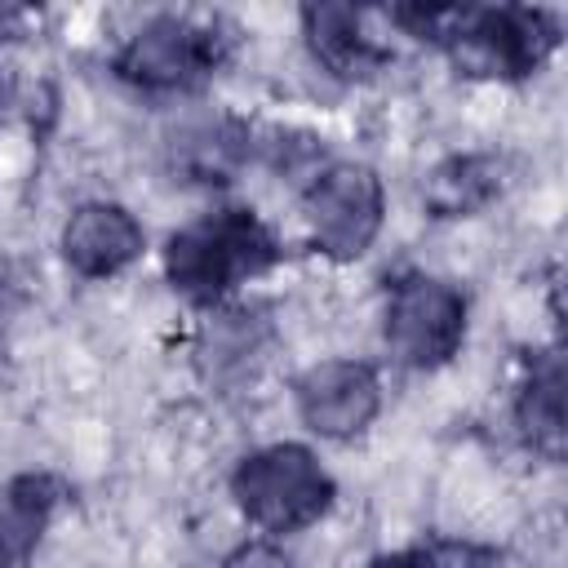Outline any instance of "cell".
Instances as JSON below:
<instances>
[{
	"label": "cell",
	"instance_id": "12",
	"mask_svg": "<svg viewBox=\"0 0 568 568\" xmlns=\"http://www.w3.org/2000/svg\"><path fill=\"white\" fill-rule=\"evenodd\" d=\"M222 568H293V559H288L284 550L266 546V541H248V546H240Z\"/></svg>",
	"mask_w": 568,
	"mask_h": 568
},
{
	"label": "cell",
	"instance_id": "4",
	"mask_svg": "<svg viewBox=\"0 0 568 568\" xmlns=\"http://www.w3.org/2000/svg\"><path fill=\"white\" fill-rule=\"evenodd\" d=\"M226 49H231V36H222L213 18L160 13L129 36L115 67L124 80L142 89H191L226 58Z\"/></svg>",
	"mask_w": 568,
	"mask_h": 568
},
{
	"label": "cell",
	"instance_id": "6",
	"mask_svg": "<svg viewBox=\"0 0 568 568\" xmlns=\"http://www.w3.org/2000/svg\"><path fill=\"white\" fill-rule=\"evenodd\" d=\"M302 209L328 257H359L382 231V182L364 164H328L311 178Z\"/></svg>",
	"mask_w": 568,
	"mask_h": 568
},
{
	"label": "cell",
	"instance_id": "9",
	"mask_svg": "<svg viewBox=\"0 0 568 568\" xmlns=\"http://www.w3.org/2000/svg\"><path fill=\"white\" fill-rule=\"evenodd\" d=\"M506 186V164L497 155H448L439 160L426 182H422V200L435 217H470L479 209H488Z\"/></svg>",
	"mask_w": 568,
	"mask_h": 568
},
{
	"label": "cell",
	"instance_id": "13",
	"mask_svg": "<svg viewBox=\"0 0 568 568\" xmlns=\"http://www.w3.org/2000/svg\"><path fill=\"white\" fill-rule=\"evenodd\" d=\"M368 568H435V559L422 555V550H404V555H382V559H373Z\"/></svg>",
	"mask_w": 568,
	"mask_h": 568
},
{
	"label": "cell",
	"instance_id": "3",
	"mask_svg": "<svg viewBox=\"0 0 568 568\" xmlns=\"http://www.w3.org/2000/svg\"><path fill=\"white\" fill-rule=\"evenodd\" d=\"M231 493L240 510L266 532H297L333 506V479L302 444L248 453L231 475Z\"/></svg>",
	"mask_w": 568,
	"mask_h": 568
},
{
	"label": "cell",
	"instance_id": "10",
	"mask_svg": "<svg viewBox=\"0 0 568 568\" xmlns=\"http://www.w3.org/2000/svg\"><path fill=\"white\" fill-rule=\"evenodd\" d=\"M302 22H306V36H311L315 58L328 71H337V75H368L386 58V49L377 44V36H368L364 13L351 9V4H311L302 13Z\"/></svg>",
	"mask_w": 568,
	"mask_h": 568
},
{
	"label": "cell",
	"instance_id": "5",
	"mask_svg": "<svg viewBox=\"0 0 568 568\" xmlns=\"http://www.w3.org/2000/svg\"><path fill=\"white\" fill-rule=\"evenodd\" d=\"M466 337V297L430 275H404L386 302V342L413 368H435Z\"/></svg>",
	"mask_w": 568,
	"mask_h": 568
},
{
	"label": "cell",
	"instance_id": "1",
	"mask_svg": "<svg viewBox=\"0 0 568 568\" xmlns=\"http://www.w3.org/2000/svg\"><path fill=\"white\" fill-rule=\"evenodd\" d=\"M395 18L439 40L470 75H528L559 40L541 9H399Z\"/></svg>",
	"mask_w": 568,
	"mask_h": 568
},
{
	"label": "cell",
	"instance_id": "8",
	"mask_svg": "<svg viewBox=\"0 0 568 568\" xmlns=\"http://www.w3.org/2000/svg\"><path fill=\"white\" fill-rule=\"evenodd\" d=\"M142 253V226L129 209L93 200L80 204L62 226V257L84 280H106Z\"/></svg>",
	"mask_w": 568,
	"mask_h": 568
},
{
	"label": "cell",
	"instance_id": "2",
	"mask_svg": "<svg viewBox=\"0 0 568 568\" xmlns=\"http://www.w3.org/2000/svg\"><path fill=\"white\" fill-rule=\"evenodd\" d=\"M280 257L275 235L248 209H222L182 226L164 248V271L191 302H217Z\"/></svg>",
	"mask_w": 568,
	"mask_h": 568
},
{
	"label": "cell",
	"instance_id": "11",
	"mask_svg": "<svg viewBox=\"0 0 568 568\" xmlns=\"http://www.w3.org/2000/svg\"><path fill=\"white\" fill-rule=\"evenodd\" d=\"M519 426L546 457L564 453V364L555 351L532 359V373L519 390Z\"/></svg>",
	"mask_w": 568,
	"mask_h": 568
},
{
	"label": "cell",
	"instance_id": "7",
	"mask_svg": "<svg viewBox=\"0 0 568 568\" xmlns=\"http://www.w3.org/2000/svg\"><path fill=\"white\" fill-rule=\"evenodd\" d=\"M382 404V386L368 364L355 359H324L302 373L297 382V408L302 422L328 439H351L359 435Z\"/></svg>",
	"mask_w": 568,
	"mask_h": 568
}]
</instances>
